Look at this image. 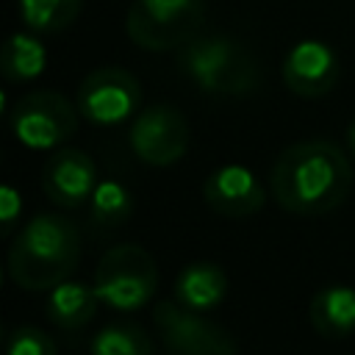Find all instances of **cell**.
I'll use <instances>...</instances> for the list:
<instances>
[{
	"label": "cell",
	"mask_w": 355,
	"mask_h": 355,
	"mask_svg": "<svg viewBox=\"0 0 355 355\" xmlns=\"http://www.w3.org/2000/svg\"><path fill=\"white\" fill-rule=\"evenodd\" d=\"M275 202L300 216H319L338 208L352 189V166L333 141H297L286 147L269 178Z\"/></svg>",
	"instance_id": "obj_1"
},
{
	"label": "cell",
	"mask_w": 355,
	"mask_h": 355,
	"mask_svg": "<svg viewBox=\"0 0 355 355\" xmlns=\"http://www.w3.org/2000/svg\"><path fill=\"white\" fill-rule=\"evenodd\" d=\"M80 261V233L61 214H39L8 247V277L25 291H50Z\"/></svg>",
	"instance_id": "obj_2"
},
{
	"label": "cell",
	"mask_w": 355,
	"mask_h": 355,
	"mask_svg": "<svg viewBox=\"0 0 355 355\" xmlns=\"http://www.w3.org/2000/svg\"><path fill=\"white\" fill-rule=\"evenodd\" d=\"M178 64L194 86L219 97L250 94L261 80L255 55L230 36H197L180 47Z\"/></svg>",
	"instance_id": "obj_3"
},
{
	"label": "cell",
	"mask_w": 355,
	"mask_h": 355,
	"mask_svg": "<svg viewBox=\"0 0 355 355\" xmlns=\"http://www.w3.org/2000/svg\"><path fill=\"white\" fill-rule=\"evenodd\" d=\"M94 291L114 311L144 308L158 288V263L141 244H116L94 266Z\"/></svg>",
	"instance_id": "obj_4"
},
{
	"label": "cell",
	"mask_w": 355,
	"mask_h": 355,
	"mask_svg": "<svg viewBox=\"0 0 355 355\" xmlns=\"http://www.w3.org/2000/svg\"><path fill=\"white\" fill-rule=\"evenodd\" d=\"M202 0H133L125 17L128 39L144 50H180L202 31Z\"/></svg>",
	"instance_id": "obj_5"
},
{
	"label": "cell",
	"mask_w": 355,
	"mask_h": 355,
	"mask_svg": "<svg viewBox=\"0 0 355 355\" xmlns=\"http://www.w3.org/2000/svg\"><path fill=\"white\" fill-rule=\"evenodd\" d=\"M153 322L166 355H236V341L222 324L178 300L155 302Z\"/></svg>",
	"instance_id": "obj_6"
},
{
	"label": "cell",
	"mask_w": 355,
	"mask_h": 355,
	"mask_svg": "<svg viewBox=\"0 0 355 355\" xmlns=\"http://www.w3.org/2000/svg\"><path fill=\"white\" fill-rule=\"evenodd\" d=\"M78 105L61 92L39 89L17 100L11 108V130L31 150L61 147L78 130Z\"/></svg>",
	"instance_id": "obj_7"
},
{
	"label": "cell",
	"mask_w": 355,
	"mask_h": 355,
	"mask_svg": "<svg viewBox=\"0 0 355 355\" xmlns=\"http://www.w3.org/2000/svg\"><path fill=\"white\" fill-rule=\"evenodd\" d=\"M141 103V86L133 72L122 67H100L89 72L80 86L75 105L80 116L94 125H119L133 116Z\"/></svg>",
	"instance_id": "obj_8"
},
{
	"label": "cell",
	"mask_w": 355,
	"mask_h": 355,
	"mask_svg": "<svg viewBox=\"0 0 355 355\" xmlns=\"http://www.w3.org/2000/svg\"><path fill=\"white\" fill-rule=\"evenodd\" d=\"M128 141L139 161L150 166H169L189 150V122L180 108L158 103L136 114Z\"/></svg>",
	"instance_id": "obj_9"
},
{
	"label": "cell",
	"mask_w": 355,
	"mask_h": 355,
	"mask_svg": "<svg viewBox=\"0 0 355 355\" xmlns=\"http://www.w3.org/2000/svg\"><path fill=\"white\" fill-rule=\"evenodd\" d=\"M280 75L288 92H294L297 97H308V100L324 97L338 80L336 50L327 47L324 42L305 39L286 53Z\"/></svg>",
	"instance_id": "obj_10"
},
{
	"label": "cell",
	"mask_w": 355,
	"mask_h": 355,
	"mask_svg": "<svg viewBox=\"0 0 355 355\" xmlns=\"http://www.w3.org/2000/svg\"><path fill=\"white\" fill-rule=\"evenodd\" d=\"M97 186L94 161L78 147H61L42 166V191L61 208H78L92 200Z\"/></svg>",
	"instance_id": "obj_11"
},
{
	"label": "cell",
	"mask_w": 355,
	"mask_h": 355,
	"mask_svg": "<svg viewBox=\"0 0 355 355\" xmlns=\"http://www.w3.org/2000/svg\"><path fill=\"white\" fill-rule=\"evenodd\" d=\"M202 197L205 205L225 219L252 216L266 202V191L261 180L247 166L239 164H225L214 169L202 183Z\"/></svg>",
	"instance_id": "obj_12"
},
{
	"label": "cell",
	"mask_w": 355,
	"mask_h": 355,
	"mask_svg": "<svg viewBox=\"0 0 355 355\" xmlns=\"http://www.w3.org/2000/svg\"><path fill=\"white\" fill-rule=\"evenodd\" d=\"M227 294V275L214 261H194L175 277V300L191 311H214Z\"/></svg>",
	"instance_id": "obj_13"
},
{
	"label": "cell",
	"mask_w": 355,
	"mask_h": 355,
	"mask_svg": "<svg viewBox=\"0 0 355 355\" xmlns=\"http://www.w3.org/2000/svg\"><path fill=\"white\" fill-rule=\"evenodd\" d=\"M313 330L322 338H347L355 333V288L349 286H324L313 294L308 305Z\"/></svg>",
	"instance_id": "obj_14"
},
{
	"label": "cell",
	"mask_w": 355,
	"mask_h": 355,
	"mask_svg": "<svg viewBox=\"0 0 355 355\" xmlns=\"http://www.w3.org/2000/svg\"><path fill=\"white\" fill-rule=\"evenodd\" d=\"M100 297L94 286L89 288L86 283H58L47 294V316L61 327V330H80L89 324L97 313Z\"/></svg>",
	"instance_id": "obj_15"
},
{
	"label": "cell",
	"mask_w": 355,
	"mask_h": 355,
	"mask_svg": "<svg viewBox=\"0 0 355 355\" xmlns=\"http://www.w3.org/2000/svg\"><path fill=\"white\" fill-rule=\"evenodd\" d=\"M44 67H47V53L36 36L31 33L8 36V42L3 44V55H0V72L8 83L33 80L44 72Z\"/></svg>",
	"instance_id": "obj_16"
},
{
	"label": "cell",
	"mask_w": 355,
	"mask_h": 355,
	"mask_svg": "<svg viewBox=\"0 0 355 355\" xmlns=\"http://www.w3.org/2000/svg\"><path fill=\"white\" fill-rule=\"evenodd\" d=\"M83 8V0H19L22 22L36 33H58L69 28Z\"/></svg>",
	"instance_id": "obj_17"
},
{
	"label": "cell",
	"mask_w": 355,
	"mask_h": 355,
	"mask_svg": "<svg viewBox=\"0 0 355 355\" xmlns=\"http://www.w3.org/2000/svg\"><path fill=\"white\" fill-rule=\"evenodd\" d=\"M133 194L119 180H103L92 194V219L100 227H119L133 216Z\"/></svg>",
	"instance_id": "obj_18"
},
{
	"label": "cell",
	"mask_w": 355,
	"mask_h": 355,
	"mask_svg": "<svg viewBox=\"0 0 355 355\" xmlns=\"http://www.w3.org/2000/svg\"><path fill=\"white\" fill-rule=\"evenodd\" d=\"M92 355H153V341L139 324H108L92 338Z\"/></svg>",
	"instance_id": "obj_19"
},
{
	"label": "cell",
	"mask_w": 355,
	"mask_h": 355,
	"mask_svg": "<svg viewBox=\"0 0 355 355\" xmlns=\"http://www.w3.org/2000/svg\"><path fill=\"white\" fill-rule=\"evenodd\" d=\"M8 355H58L55 341L31 324H19L14 330H8Z\"/></svg>",
	"instance_id": "obj_20"
},
{
	"label": "cell",
	"mask_w": 355,
	"mask_h": 355,
	"mask_svg": "<svg viewBox=\"0 0 355 355\" xmlns=\"http://www.w3.org/2000/svg\"><path fill=\"white\" fill-rule=\"evenodd\" d=\"M0 211H3V233H11L17 216L22 214V200H19L17 189H11V186L0 189Z\"/></svg>",
	"instance_id": "obj_21"
},
{
	"label": "cell",
	"mask_w": 355,
	"mask_h": 355,
	"mask_svg": "<svg viewBox=\"0 0 355 355\" xmlns=\"http://www.w3.org/2000/svg\"><path fill=\"white\" fill-rule=\"evenodd\" d=\"M347 147H349V153H352V158H355V119H352L349 128H347Z\"/></svg>",
	"instance_id": "obj_22"
}]
</instances>
